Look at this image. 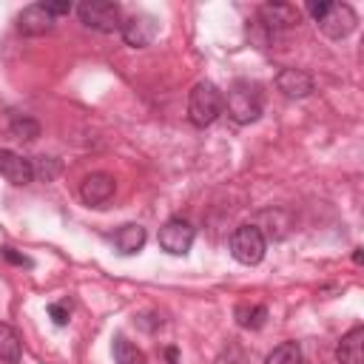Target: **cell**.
I'll list each match as a JSON object with an SVG mask.
<instances>
[{"mask_svg": "<svg viewBox=\"0 0 364 364\" xmlns=\"http://www.w3.org/2000/svg\"><path fill=\"white\" fill-rule=\"evenodd\" d=\"M165 364H182V358H179V350L171 344V347H165Z\"/></svg>", "mask_w": 364, "mask_h": 364, "instance_id": "484cf974", "label": "cell"}, {"mask_svg": "<svg viewBox=\"0 0 364 364\" xmlns=\"http://www.w3.org/2000/svg\"><path fill=\"white\" fill-rule=\"evenodd\" d=\"M327 9H330V0H318V3H316V0H310V3H307V11H310V17H313L316 23L327 14Z\"/></svg>", "mask_w": 364, "mask_h": 364, "instance_id": "cb8c5ba5", "label": "cell"}, {"mask_svg": "<svg viewBox=\"0 0 364 364\" xmlns=\"http://www.w3.org/2000/svg\"><path fill=\"white\" fill-rule=\"evenodd\" d=\"M51 28H54V17L46 11L43 3L26 6V9L17 14V31L26 34V37H40V34H48Z\"/></svg>", "mask_w": 364, "mask_h": 364, "instance_id": "9c48e42d", "label": "cell"}, {"mask_svg": "<svg viewBox=\"0 0 364 364\" xmlns=\"http://www.w3.org/2000/svg\"><path fill=\"white\" fill-rule=\"evenodd\" d=\"M264 318H267V307H262V304H253V307L239 304L236 307V321L242 327H247V330H259L264 324Z\"/></svg>", "mask_w": 364, "mask_h": 364, "instance_id": "ffe728a7", "label": "cell"}, {"mask_svg": "<svg viewBox=\"0 0 364 364\" xmlns=\"http://www.w3.org/2000/svg\"><path fill=\"white\" fill-rule=\"evenodd\" d=\"M43 6H46V11H48L54 20H57L60 14H68V11H71V3H68V0H60V3H43Z\"/></svg>", "mask_w": 364, "mask_h": 364, "instance_id": "d4e9b609", "label": "cell"}, {"mask_svg": "<svg viewBox=\"0 0 364 364\" xmlns=\"http://www.w3.org/2000/svg\"><path fill=\"white\" fill-rule=\"evenodd\" d=\"M353 262H355V264H361V247H355V253H353Z\"/></svg>", "mask_w": 364, "mask_h": 364, "instance_id": "4316f807", "label": "cell"}, {"mask_svg": "<svg viewBox=\"0 0 364 364\" xmlns=\"http://www.w3.org/2000/svg\"><path fill=\"white\" fill-rule=\"evenodd\" d=\"M111 242H114V247H117L122 256H134V253H139L142 245H145V228L136 225V222L119 225V228L111 233Z\"/></svg>", "mask_w": 364, "mask_h": 364, "instance_id": "5bb4252c", "label": "cell"}, {"mask_svg": "<svg viewBox=\"0 0 364 364\" xmlns=\"http://www.w3.org/2000/svg\"><path fill=\"white\" fill-rule=\"evenodd\" d=\"M0 176H6L11 185H28L34 179V165H31V159L3 148L0 151Z\"/></svg>", "mask_w": 364, "mask_h": 364, "instance_id": "8fae6325", "label": "cell"}, {"mask_svg": "<svg viewBox=\"0 0 364 364\" xmlns=\"http://www.w3.org/2000/svg\"><path fill=\"white\" fill-rule=\"evenodd\" d=\"M355 26H358V14H355L353 6H347V3H330L327 14L318 20L321 34L330 37V40H344V37H350V34L355 31Z\"/></svg>", "mask_w": 364, "mask_h": 364, "instance_id": "8992f818", "label": "cell"}, {"mask_svg": "<svg viewBox=\"0 0 364 364\" xmlns=\"http://www.w3.org/2000/svg\"><path fill=\"white\" fill-rule=\"evenodd\" d=\"M23 358V341L17 330L6 321H0V361L3 364H17Z\"/></svg>", "mask_w": 364, "mask_h": 364, "instance_id": "2e32d148", "label": "cell"}, {"mask_svg": "<svg viewBox=\"0 0 364 364\" xmlns=\"http://www.w3.org/2000/svg\"><path fill=\"white\" fill-rule=\"evenodd\" d=\"M219 114H222V91L213 82H208V80L196 82L191 88V94H188V119L196 128H205Z\"/></svg>", "mask_w": 364, "mask_h": 364, "instance_id": "7a4b0ae2", "label": "cell"}, {"mask_svg": "<svg viewBox=\"0 0 364 364\" xmlns=\"http://www.w3.org/2000/svg\"><path fill=\"white\" fill-rule=\"evenodd\" d=\"M48 316L54 318L57 327H65V324H68V304H60V301L48 304Z\"/></svg>", "mask_w": 364, "mask_h": 364, "instance_id": "603a6c76", "label": "cell"}, {"mask_svg": "<svg viewBox=\"0 0 364 364\" xmlns=\"http://www.w3.org/2000/svg\"><path fill=\"white\" fill-rule=\"evenodd\" d=\"M259 20L267 31H282V28H293L299 23V9L290 3H264L259 9Z\"/></svg>", "mask_w": 364, "mask_h": 364, "instance_id": "30bf717a", "label": "cell"}, {"mask_svg": "<svg viewBox=\"0 0 364 364\" xmlns=\"http://www.w3.org/2000/svg\"><path fill=\"white\" fill-rule=\"evenodd\" d=\"M119 34H122V40H125L128 46H134V48H145V46H151V43L156 40V34H159V23H156L154 14H134V17L122 20Z\"/></svg>", "mask_w": 364, "mask_h": 364, "instance_id": "52a82bcc", "label": "cell"}, {"mask_svg": "<svg viewBox=\"0 0 364 364\" xmlns=\"http://www.w3.org/2000/svg\"><path fill=\"white\" fill-rule=\"evenodd\" d=\"M111 353H114V361H117V364H145L142 350H139L134 341H128L125 336H114Z\"/></svg>", "mask_w": 364, "mask_h": 364, "instance_id": "e0dca14e", "label": "cell"}, {"mask_svg": "<svg viewBox=\"0 0 364 364\" xmlns=\"http://www.w3.org/2000/svg\"><path fill=\"white\" fill-rule=\"evenodd\" d=\"M336 358L338 364H361L364 361V327L355 324L350 333L341 336L338 347H336Z\"/></svg>", "mask_w": 364, "mask_h": 364, "instance_id": "9a60e30c", "label": "cell"}, {"mask_svg": "<svg viewBox=\"0 0 364 364\" xmlns=\"http://www.w3.org/2000/svg\"><path fill=\"white\" fill-rule=\"evenodd\" d=\"M222 108H228L233 122L250 125L262 117V88L250 80H236L228 88V97H222Z\"/></svg>", "mask_w": 364, "mask_h": 364, "instance_id": "6da1fadb", "label": "cell"}, {"mask_svg": "<svg viewBox=\"0 0 364 364\" xmlns=\"http://www.w3.org/2000/svg\"><path fill=\"white\" fill-rule=\"evenodd\" d=\"M11 136L23 139V142H34L40 136V122L34 117H26V114H17L11 119Z\"/></svg>", "mask_w": 364, "mask_h": 364, "instance_id": "d6986e66", "label": "cell"}, {"mask_svg": "<svg viewBox=\"0 0 364 364\" xmlns=\"http://www.w3.org/2000/svg\"><path fill=\"white\" fill-rule=\"evenodd\" d=\"M114 191H117V182H114V176L105 173V171L88 173V176L82 179V185H80V196H82V202H85L88 208H105V202L114 196Z\"/></svg>", "mask_w": 364, "mask_h": 364, "instance_id": "ba28073f", "label": "cell"}, {"mask_svg": "<svg viewBox=\"0 0 364 364\" xmlns=\"http://www.w3.org/2000/svg\"><path fill=\"white\" fill-rule=\"evenodd\" d=\"M31 165H34V173H40L46 182H48V179H54V176L60 173V162H57V159H51V156H40V159H37V162H31Z\"/></svg>", "mask_w": 364, "mask_h": 364, "instance_id": "44dd1931", "label": "cell"}, {"mask_svg": "<svg viewBox=\"0 0 364 364\" xmlns=\"http://www.w3.org/2000/svg\"><path fill=\"white\" fill-rule=\"evenodd\" d=\"M193 239H196V230H193V225H191L188 219H182V216H171V219L159 228V247H162L165 253H171V256H185V253L191 250Z\"/></svg>", "mask_w": 364, "mask_h": 364, "instance_id": "5b68a950", "label": "cell"}, {"mask_svg": "<svg viewBox=\"0 0 364 364\" xmlns=\"http://www.w3.org/2000/svg\"><path fill=\"white\" fill-rule=\"evenodd\" d=\"M290 225H293V219H290L287 210L270 208V210H262V213H259V225H256V228L262 230L264 239L279 242V239H284V236L290 233Z\"/></svg>", "mask_w": 364, "mask_h": 364, "instance_id": "4fadbf2b", "label": "cell"}, {"mask_svg": "<svg viewBox=\"0 0 364 364\" xmlns=\"http://www.w3.org/2000/svg\"><path fill=\"white\" fill-rule=\"evenodd\" d=\"M264 250H267V239L256 225H239L230 233V256L239 264H259L264 259Z\"/></svg>", "mask_w": 364, "mask_h": 364, "instance_id": "277c9868", "label": "cell"}, {"mask_svg": "<svg viewBox=\"0 0 364 364\" xmlns=\"http://www.w3.org/2000/svg\"><path fill=\"white\" fill-rule=\"evenodd\" d=\"M77 14H80V23L94 31L111 34L122 28V9L119 3H111V0H82L77 6Z\"/></svg>", "mask_w": 364, "mask_h": 364, "instance_id": "3957f363", "label": "cell"}, {"mask_svg": "<svg viewBox=\"0 0 364 364\" xmlns=\"http://www.w3.org/2000/svg\"><path fill=\"white\" fill-rule=\"evenodd\" d=\"M276 88H279L284 97L301 100V97L313 94V77H310L307 71H301V68H282V71L276 74Z\"/></svg>", "mask_w": 364, "mask_h": 364, "instance_id": "7c38bea8", "label": "cell"}, {"mask_svg": "<svg viewBox=\"0 0 364 364\" xmlns=\"http://www.w3.org/2000/svg\"><path fill=\"white\" fill-rule=\"evenodd\" d=\"M0 256H3L6 262H11V264H20V267H31V264H34L28 256L17 253V250H14V247H9V245H3V247H0Z\"/></svg>", "mask_w": 364, "mask_h": 364, "instance_id": "7402d4cb", "label": "cell"}, {"mask_svg": "<svg viewBox=\"0 0 364 364\" xmlns=\"http://www.w3.org/2000/svg\"><path fill=\"white\" fill-rule=\"evenodd\" d=\"M264 364H301V347H299V341H282V344H276L267 353Z\"/></svg>", "mask_w": 364, "mask_h": 364, "instance_id": "ac0fdd59", "label": "cell"}]
</instances>
